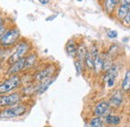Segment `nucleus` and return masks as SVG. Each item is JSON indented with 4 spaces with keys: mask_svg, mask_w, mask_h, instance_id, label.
I'll return each instance as SVG.
<instances>
[{
    "mask_svg": "<svg viewBox=\"0 0 130 127\" xmlns=\"http://www.w3.org/2000/svg\"><path fill=\"white\" fill-rule=\"evenodd\" d=\"M27 111V108L24 105H14V106H10L8 108L3 109L2 111H0V118L1 119H11V118H15L24 115Z\"/></svg>",
    "mask_w": 130,
    "mask_h": 127,
    "instance_id": "f257e3e1",
    "label": "nucleus"
},
{
    "mask_svg": "<svg viewBox=\"0 0 130 127\" xmlns=\"http://www.w3.org/2000/svg\"><path fill=\"white\" fill-rule=\"evenodd\" d=\"M20 37V31L17 28L10 29L5 32V34L0 38V44L3 46H11L15 44Z\"/></svg>",
    "mask_w": 130,
    "mask_h": 127,
    "instance_id": "f03ea898",
    "label": "nucleus"
},
{
    "mask_svg": "<svg viewBox=\"0 0 130 127\" xmlns=\"http://www.w3.org/2000/svg\"><path fill=\"white\" fill-rule=\"evenodd\" d=\"M19 84H20V77L17 75H12L10 78L0 83V94H4L15 89L19 86Z\"/></svg>",
    "mask_w": 130,
    "mask_h": 127,
    "instance_id": "7ed1b4c3",
    "label": "nucleus"
},
{
    "mask_svg": "<svg viewBox=\"0 0 130 127\" xmlns=\"http://www.w3.org/2000/svg\"><path fill=\"white\" fill-rule=\"evenodd\" d=\"M28 49H29V44H28L26 41H22V42H20V43L17 45L15 52H14V53L11 55V57L9 58V63L12 65L13 63H15V62H17V61H19L20 59H22L23 56L27 53Z\"/></svg>",
    "mask_w": 130,
    "mask_h": 127,
    "instance_id": "20e7f679",
    "label": "nucleus"
},
{
    "mask_svg": "<svg viewBox=\"0 0 130 127\" xmlns=\"http://www.w3.org/2000/svg\"><path fill=\"white\" fill-rule=\"evenodd\" d=\"M20 101V94L19 93H12L10 95L0 96V107L3 106H14Z\"/></svg>",
    "mask_w": 130,
    "mask_h": 127,
    "instance_id": "39448f33",
    "label": "nucleus"
},
{
    "mask_svg": "<svg viewBox=\"0 0 130 127\" xmlns=\"http://www.w3.org/2000/svg\"><path fill=\"white\" fill-rule=\"evenodd\" d=\"M55 71V66L54 65H49L48 67H46L45 69L39 71L36 75H35V79L37 81L43 82L45 80H47L50 78V76L53 74V72Z\"/></svg>",
    "mask_w": 130,
    "mask_h": 127,
    "instance_id": "423d86ee",
    "label": "nucleus"
},
{
    "mask_svg": "<svg viewBox=\"0 0 130 127\" xmlns=\"http://www.w3.org/2000/svg\"><path fill=\"white\" fill-rule=\"evenodd\" d=\"M109 106H110L109 102H106V101L98 102L96 106H95V108H94V111H93L94 115L96 117H101V116L105 115L108 111V109H109Z\"/></svg>",
    "mask_w": 130,
    "mask_h": 127,
    "instance_id": "0eeeda50",
    "label": "nucleus"
},
{
    "mask_svg": "<svg viewBox=\"0 0 130 127\" xmlns=\"http://www.w3.org/2000/svg\"><path fill=\"white\" fill-rule=\"evenodd\" d=\"M117 76V67L116 66H112L109 70L106 71V75L104 77V79L107 83V87H112L114 85V82H115V78Z\"/></svg>",
    "mask_w": 130,
    "mask_h": 127,
    "instance_id": "6e6552de",
    "label": "nucleus"
},
{
    "mask_svg": "<svg viewBox=\"0 0 130 127\" xmlns=\"http://www.w3.org/2000/svg\"><path fill=\"white\" fill-rule=\"evenodd\" d=\"M122 100H123V93L121 90H116L114 92L110 100H109V105L112 106V107H118L120 106V104L122 103Z\"/></svg>",
    "mask_w": 130,
    "mask_h": 127,
    "instance_id": "1a4fd4ad",
    "label": "nucleus"
},
{
    "mask_svg": "<svg viewBox=\"0 0 130 127\" xmlns=\"http://www.w3.org/2000/svg\"><path fill=\"white\" fill-rule=\"evenodd\" d=\"M25 68V58H22V59H20L19 61H17L15 63H13L11 66H10V68L8 69V74L9 75H15L16 73L18 72H20L22 69H24Z\"/></svg>",
    "mask_w": 130,
    "mask_h": 127,
    "instance_id": "9d476101",
    "label": "nucleus"
},
{
    "mask_svg": "<svg viewBox=\"0 0 130 127\" xmlns=\"http://www.w3.org/2000/svg\"><path fill=\"white\" fill-rule=\"evenodd\" d=\"M87 53H88V51H87L86 46H85L83 43H81V44L78 46V48H77V53H76L77 60H78L79 62L83 63V61L85 60V57H86Z\"/></svg>",
    "mask_w": 130,
    "mask_h": 127,
    "instance_id": "9b49d317",
    "label": "nucleus"
},
{
    "mask_svg": "<svg viewBox=\"0 0 130 127\" xmlns=\"http://www.w3.org/2000/svg\"><path fill=\"white\" fill-rule=\"evenodd\" d=\"M77 44L73 40H69L66 44V52L69 56H75L77 53Z\"/></svg>",
    "mask_w": 130,
    "mask_h": 127,
    "instance_id": "f8f14e48",
    "label": "nucleus"
},
{
    "mask_svg": "<svg viewBox=\"0 0 130 127\" xmlns=\"http://www.w3.org/2000/svg\"><path fill=\"white\" fill-rule=\"evenodd\" d=\"M54 78H49V79L45 80V81H43L42 83H41V85L37 88V92L39 93V94H42V93H44L47 89H48V87L54 82Z\"/></svg>",
    "mask_w": 130,
    "mask_h": 127,
    "instance_id": "ddd939ff",
    "label": "nucleus"
},
{
    "mask_svg": "<svg viewBox=\"0 0 130 127\" xmlns=\"http://www.w3.org/2000/svg\"><path fill=\"white\" fill-rule=\"evenodd\" d=\"M103 64H104L103 58L100 55L96 56L95 59H94V71H95L96 74L100 73V71L103 70Z\"/></svg>",
    "mask_w": 130,
    "mask_h": 127,
    "instance_id": "4468645a",
    "label": "nucleus"
},
{
    "mask_svg": "<svg viewBox=\"0 0 130 127\" xmlns=\"http://www.w3.org/2000/svg\"><path fill=\"white\" fill-rule=\"evenodd\" d=\"M121 87H122V90L123 91H128L130 90V69H128L124 75V78L122 81V84H121Z\"/></svg>",
    "mask_w": 130,
    "mask_h": 127,
    "instance_id": "2eb2a0df",
    "label": "nucleus"
},
{
    "mask_svg": "<svg viewBox=\"0 0 130 127\" xmlns=\"http://www.w3.org/2000/svg\"><path fill=\"white\" fill-rule=\"evenodd\" d=\"M118 3V0H105L104 7L107 13H112L116 7V4Z\"/></svg>",
    "mask_w": 130,
    "mask_h": 127,
    "instance_id": "dca6fc26",
    "label": "nucleus"
},
{
    "mask_svg": "<svg viewBox=\"0 0 130 127\" xmlns=\"http://www.w3.org/2000/svg\"><path fill=\"white\" fill-rule=\"evenodd\" d=\"M129 7L130 5H127V4H121L120 7L118 8V18L119 19H124L125 16L128 14L129 12Z\"/></svg>",
    "mask_w": 130,
    "mask_h": 127,
    "instance_id": "f3484780",
    "label": "nucleus"
},
{
    "mask_svg": "<svg viewBox=\"0 0 130 127\" xmlns=\"http://www.w3.org/2000/svg\"><path fill=\"white\" fill-rule=\"evenodd\" d=\"M104 121H105V123L108 124V125H117V124H119V122H120V117L112 115V114H109V115H107V116L105 117Z\"/></svg>",
    "mask_w": 130,
    "mask_h": 127,
    "instance_id": "a211bd4d",
    "label": "nucleus"
},
{
    "mask_svg": "<svg viewBox=\"0 0 130 127\" xmlns=\"http://www.w3.org/2000/svg\"><path fill=\"white\" fill-rule=\"evenodd\" d=\"M36 54L32 53V54H29L26 58H25V68H30L32 67L33 65L36 62Z\"/></svg>",
    "mask_w": 130,
    "mask_h": 127,
    "instance_id": "6ab92c4d",
    "label": "nucleus"
},
{
    "mask_svg": "<svg viewBox=\"0 0 130 127\" xmlns=\"http://www.w3.org/2000/svg\"><path fill=\"white\" fill-rule=\"evenodd\" d=\"M84 62H85V65L87 66L88 69H90V70L91 69H94V57L92 56V54L90 52L87 53Z\"/></svg>",
    "mask_w": 130,
    "mask_h": 127,
    "instance_id": "aec40b11",
    "label": "nucleus"
},
{
    "mask_svg": "<svg viewBox=\"0 0 130 127\" xmlns=\"http://www.w3.org/2000/svg\"><path fill=\"white\" fill-rule=\"evenodd\" d=\"M90 127H103V121L101 117H93L90 120Z\"/></svg>",
    "mask_w": 130,
    "mask_h": 127,
    "instance_id": "412c9836",
    "label": "nucleus"
},
{
    "mask_svg": "<svg viewBox=\"0 0 130 127\" xmlns=\"http://www.w3.org/2000/svg\"><path fill=\"white\" fill-rule=\"evenodd\" d=\"M74 66H75V70H76V75H80L82 72V63L79 62L78 60H76L74 62Z\"/></svg>",
    "mask_w": 130,
    "mask_h": 127,
    "instance_id": "4be33fe9",
    "label": "nucleus"
},
{
    "mask_svg": "<svg viewBox=\"0 0 130 127\" xmlns=\"http://www.w3.org/2000/svg\"><path fill=\"white\" fill-rule=\"evenodd\" d=\"M123 24L126 26H130V11L128 12V14L125 16V18L123 19Z\"/></svg>",
    "mask_w": 130,
    "mask_h": 127,
    "instance_id": "5701e85b",
    "label": "nucleus"
},
{
    "mask_svg": "<svg viewBox=\"0 0 130 127\" xmlns=\"http://www.w3.org/2000/svg\"><path fill=\"white\" fill-rule=\"evenodd\" d=\"M117 32L114 31V30H109V31L107 32V36L109 37V38H111V39H113L115 37H117Z\"/></svg>",
    "mask_w": 130,
    "mask_h": 127,
    "instance_id": "b1692460",
    "label": "nucleus"
},
{
    "mask_svg": "<svg viewBox=\"0 0 130 127\" xmlns=\"http://www.w3.org/2000/svg\"><path fill=\"white\" fill-rule=\"evenodd\" d=\"M5 32H6L5 27H4V26H1V27H0V38L5 34Z\"/></svg>",
    "mask_w": 130,
    "mask_h": 127,
    "instance_id": "393cba45",
    "label": "nucleus"
},
{
    "mask_svg": "<svg viewBox=\"0 0 130 127\" xmlns=\"http://www.w3.org/2000/svg\"><path fill=\"white\" fill-rule=\"evenodd\" d=\"M38 1H39V2L41 3V4H43V5H45V4H47V3H48V2H49V0H38Z\"/></svg>",
    "mask_w": 130,
    "mask_h": 127,
    "instance_id": "a878e982",
    "label": "nucleus"
},
{
    "mask_svg": "<svg viewBox=\"0 0 130 127\" xmlns=\"http://www.w3.org/2000/svg\"><path fill=\"white\" fill-rule=\"evenodd\" d=\"M121 4H127V5H130V0H122V3Z\"/></svg>",
    "mask_w": 130,
    "mask_h": 127,
    "instance_id": "bb28decb",
    "label": "nucleus"
},
{
    "mask_svg": "<svg viewBox=\"0 0 130 127\" xmlns=\"http://www.w3.org/2000/svg\"><path fill=\"white\" fill-rule=\"evenodd\" d=\"M2 22H3V21H2V19L0 18V27H1V26H3V24H2Z\"/></svg>",
    "mask_w": 130,
    "mask_h": 127,
    "instance_id": "cd10ccee",
    "label": "nucleus"
},
{
    "mask_svg": "<svg viewBox=\"0 0 130 127\" xmlns=\"http://www.w3.org/2000/svg\"><path fill=\"white\" fill-rule=\"evenodd\" d=\"M77 1H82V0H77Z\"/></svg>",
    "mask_w": 130,
    "mask_h": 127,
    "instance_id": "c85d7f7f",
    "label": "nucleus"
},
{
    "mask_svg": "<svg viewBox=\"0 0 130 127\" xmlns=\"http://www.w3.org/2000/svg\"><path fill=\"white\" fill-rule=\"evenodd\" d=\"M118 1H119V0H118Z\"/></svg>",
    "mask_w": 130,
    "mask_h": 127,
    "instance_id": "c756f323",
    "label": "nucleus"
}]
</instances>
